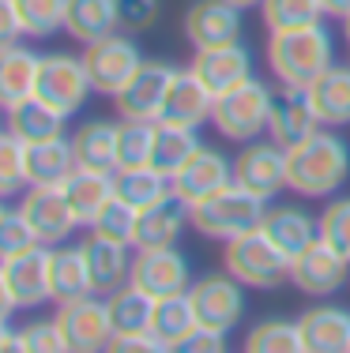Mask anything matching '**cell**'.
<instances>
[{"label": "cell", "instance_id": "7a4b0ae2", "mask_svg": "<svg viewBox=\"0 0 350 353\" xmlns=\"http://www.w3.org/2000/svg\"><path fill=\"white\" fill-rule=\"evenodd\" d=\"M268 64L279 75V83L309 87L316 75L336 64V46H331L328 27L309 23V27H294V30H271Z\"/></svg>", "mask_w": 350, "mask_h": 353}, {"label": "cell", "instance_id": "9a60e30c", "mask_svg": "<svg viewBox=\"0 0 350 353\" xmlns=\"http://www.w3.org/2000/svg\"><path fill=\"white\" fill-rule=\"evenodd\" d=\"M19 211L27 214L30 230H35V237L41 245H64V241L76 233L79 218L72 211V203L64 199L61 188H27V196H23Z\"/></svg>", "mask_w": 350, "mask_h": 353}, {"label": "cell", "instance_id": "4dcf8cb0", "mask_svg": "<svg viewBox=\"0 0 350 353\" xmlns=\"http://www.w3.org/2000/svg\"><path fill=\"white\" fill-rule=\"evenodd\" d=\"M121 27V12L117 0H68V15H64V34L90 46L98 38H110Z\"/></svg>", "mask_w": 350, "mask_h": 353}, {"label": "cell", "instance_id": "f35d334b", "mask_svg": "<svg viewBox=\"0 0 350 353\" xmlns=\"http://www.w3.org/2000/svg\"><path fill=\"white\" fill-rule=\"evenodd\" d=\"M136 225H139V211L121 196H113L102 211L90 218V233L106 237V241H117V245H136Z\"/></svg>", "mask_w": 350, "mask_h": 353}, {"label": "cell", "instance_id": "30bf717a", "mask_svg": "<svg viewBox=\"0 0 350 353\" xmlns=\"http://www.w3.org/2000/svg\"><path fill=\"white\" fill-rule=\"evenodd\" d=\"M177 68L166 61H144L139 72L124 83V90L113 98L121 121H162V105L170 94V83Z\"/></svg>", "mask_w": 350, "mask_h": 353}, {"label": "cell", "instance_id": "ffe728a7", "mask_svg": "<svg viewBox=\"0 0 350 353\" xmlns=\"http://www.w3.org/2000/svg\"><path fill=\"white\" fill-rule=\"evenodd\" d=\"M215 94L200 83V75L193 68H177L170 83V94L162 105V121L166 124H185V128H200L204 121H211Z\"/></svg>", "mask_w": 350, "mask_h": 353}, {"label": "cell", "instance_id": "2e32d148", "mask_svg": "<svg viewBox=\"0 0 350 353\" xmlns=\"http://www.w3.org/2000/svg\"><path fill=\"white\" fill-rule=\"evenodd\" d=\"M170 184H173V196H181L188 207H193V203H200V199L215 196L219 188L233 184V162L215 147H200L196 154L170 176Z\"/></svg>", "mask_w": 350, "mask_h": 353}, {"label": "cell", "instance_id": "c3c4849f", "mask_svg": "<svg viewBox=\"0 0 350 353\" xmlns=\"http://www.w3.org/2000/svg\"><path fill=\"white\" fill-rule=\"evenodd\" d=\"M181 350H185V353H222V350H226V334H215V331H204V327H200V331Z\"/></svg>", "mask_w": 350, "mask_h": 353}, {"label": "cell", "instance_id": "f6af8a7d", "mask_svg": "<svg viewBox=\"0 0 350 353\" xmlns=\"http://www.w3.org/2000/svg\"><path fill=\"white\" fill-rule=\"evenodd\" d=\"M19 334H23V353H64L68 350V339H64L57 319L30 323V327H23Z\"/></svg>", "mask_w": 350, "mask_h": 353}, {"label": "cell", "instance_id": "5bb4252c", "mask_svg": "<svg viewBox=\"0 0 350 353\" xmlns=\"http://www.w3.org/2000/svg\"><path fill=\"white\" fill-rule=\"evenodd\" d=\"M347 274H350V259L331 248L328 241L309 245L302 256H294V267H290V282L309 297H331L336 290L347 285Z\"/></svg>", "mask_w": 350, "mask_h": 353}, {"label": "cell", "instance_id": "ba28073f", "mask_svg": "<svg viewBox=\"0 0 350 353\" xmlns=\"http://www.w3.org/2000/svg\"><path fill=\"white\" fill-rule=\"evenodd\" d=\"M83 64H87V75H90L95 94L117 98L124 90V83L139 72L144 57H139V49H136V41H132V38L110 34V38L90 41V46L83 49Z\"/></svg>", "mask_w": 350, "mask_h": 353}, {"label": "cell", "instance_id": "d4e9b609", "mask_svg": "<svg viewBox=\"0 0 350 353\" xmlns=\"http://www.w3.org/2000/svg\"><path fill=\"white\" fill-rule=\"evenodd\" d=\"M264 233L294 259L309 245L320 241V218H313L309 211H302V207H294V203H282V207H271V211L264 214Z\"/></svg>", "mask_w": 350, "mask_h": 353}, {"label": "cell", "instance_id": "f546056e", "mask_svg": "<svg viewBox=\"0 0 350 353\" xmlns=\"http://www.w3.org/2000/svg\"><path fill=\"white\" fill-rule=\"evenodd\" d=\"M155 305L158 301L147 290H139L136 282H124L121 290H113L110 297H106L110 323H113V339H121V334H151Z\"/></svg>", "mask_w": 350, "mask_h": 353}, {"label": "cell", "instance_id": "f1b7e54d", "mask_svg": "<svg viewBox=\"0 0 350 353\" xmlns=\"http://www.w3.org/2000/svg\"><path fill=\"white\" fill-rule=\"evenodd\" d=\"M61 192H64V199L72 203V211H76L79 225H90V218H95V214L117 196V184H113V173L79 165V170L61 184Z\"/></svg>", "mask_w": 350, "mask_h": 353}, {"label": "cell", "instance_id": "681fc988", "mask_svg": "<svg viewBox=\"0 0 350 353\" xmlns=\"http://www.w3.org/2000/svg\"><path fill=\"white\" fill-rule=\"evenodd\" d=\"M0 350H4V353H19L23 350V334L19 331H12V327H0Z\"/></svg>", "mask_w": 350, "mask_h": 353}, {"label": "cell", "instance_id": "bcb514c9", "mask_svg": "<svg viewBox=\"0 0 350 353\" xmlns=\"http://www.w3.org/2000/svg\"><path fill=\"white\" fill-rule=\"evenodd\" d=\"M158 8H162V0H117L121 27L132 30V34H139V30L151 27V23L158 19Z\"/></svg>", "mask_w": 350, "mask_h": 353}, {"label": "cell", "instance_id": "8992f818", "mask_svg": "<svg viewBox=\"0 0 350 353\" xmlns=\"http://www.w3.org/2000/svg\"><path fill=\"white\" fill-rule=\"evenodd\" d=\"M0 301H4V323L15 308H38L46 301H53V290H49V245H35L0 263Z\"/></svg>", "mask_w": 350, "mask_h": 353}, {"label": "cell", "instance_id": "ee69618b", "mask_svg": "<svg viewBox=\"0 0 350 353\" xmlns=\"http://www.w3.org/2000/svg\"><path fill=\"white\" fill-rule=\"evenodd\" d=\"M320 241H328L336 252L350 259V196L331 199L320 214Z\"/></svg>", "mask_w": 350, "mask_h": 353}, {"label": "cell", "instance_id": "5b68a950", "mask_svg": "<svg viewBox=\"0 0 350 353\" xmlns=\"http://www.w3.org/2000/svg\"><path fill=\"white\" fill-rule=\"evenodd\" d=\"M222 259H226V271L241 285H256V290H271V285L286 282L290 267H294V259L264 233V225L226 241V256Z\"/></svg>", "mask_w": 350, "mask_h": 353}, {"label": "cell", "instance_id": "1f68e13d", "mask_svg": "<svg viewBox=\"0 0 350 353\" xmlns=\"http://www.w3.org/2000/svg\"><path fill=\"white\" fill-rule=\"evenodd\" d=\"M41 57L30 53L27 46H4L0 49V102L4 109L19 105L23 98L35 94Z\"/></svg>", "mask_w": 350, "mask_h": 353}, {"label": "cell", "instance_id": "6da1fadb", "mask_svg": "<svg viewBox=\"0 0 350 353\" xmlns=\"http://www.w3.org/2000/svg\"><path fill=\"white\" fill-rule=\"evenodd\" d=\"M290 192L298 196H331L350 176V147L331 128H316L309 139L286 150Z\"/></svg>", "mask_w": 350, "mask_h": 353}, {"label": "cell", "instance_id": "d590c367", "mask_svg": "<svg viewBox=\"0 0 350 353\" xmlns=\"http://www.w3.org/2000/svg\"><path fill=\"white\" fill-rule=\"evenodd\" d=\"M113 184H117V196L128 199L136 211H144V207L158 203V199H166L173 192L170 176L158 173L155 165H136V170H117L113 173Z\"/></svg>", "mask_w": 350, "mask_h": 353}, {"label": "cell", "instance_id": "7402d4cb", "mask_svg": "<svg viewBox=\"0 0 350 353\" xmlns=\"http://www.w3.org/2000/svg\"><path fill=\"white\" fill-rule=\"evenodd\" d=\"M132 245H117V241L95 237L83 241V252H87V271H90V293L98 297H110L113 290H121L124 282L132 279Z\"/></svg>", "mask_w": 350, "mask_h": 353}, {"label": "cell", "instance_id": "3957f363", "mask_svg": "<svg viewBox=\"0 0 350 353\" xmlns=\"http://www.w3.org/2000/svg\"><path fill=\"white\" fill-rule=\"evenodd\" d=\"M268 214V199L249 192L245 184H226L215 196L193 203V225L204 233L207 241H233L241 233H253L264 225Z\"/></svg>", "mask_w": 350, "mask_h": 353}, {"label": "cell", "instance_id": "277c9868", "mask_svg": "<svg viewBox=\"0 0 350 353\" xmlns=\"http://www.w3.org/2000/svg\"><path fill=\"white\" fill-rule=\"evenodd\" d=\"M271 98H275V90L268 87V83H260L256 75H249L245 83H237L233 90H226V94L215 98L211 124L219 128L222 139L253 143L256 136H264V132H268Z\"/></svg>", "mask_w": 350, "mask_h": 353}, {"label": "cell", "instance_id": "7c38bea8", "mask_svg": "<svg viewBox=\"0 0 350 353\" xmlns=\"http://www.w3.org/2000/svg\"><path fill=\"white\" fill-rule=\"evenodd\" d=\"M139 290H147L155 301L173 297V293H188L193 285V271H188V259L177 252V245L170 248H139L132 256V279Z\"/></svg>", "mask_w": 350, "mask_h": 353}, {"label": "cell", "instance_id": "74e56055", "mask_svg": "<svg viewBox=\"0 0 350 353\" xmlns=\"http://www.w3.org/2000/svg\"><path fill=\"white\" fill-rule=\"evenodd\" d=\"M155 136H158V121H121V139H117V170L151 165Z\"/></svg>", "mask_w": 350, "mask_h": 353}, {"label": "cell", "instance_id": "8fae6325", "mask_svg": "<svg viewBox=\"0 0 350 353\" xmlns=\"http://www.w3.org/2000/svg\"><path fill=\"white\" fill-rule=\"evenodd\" d=\"M57 323H61L72 353L110 350L113 342L110 308H106V297H98V293H87V297L68 301V305H57Z\"/></svg>", "mask_w": 350, "mask_h": 353}, {"label": "cell", "instance_id": "9c48e42d", "mask_svg": "<svg viewBox=\"0 0 350 353\" xmlns=\"http://www.w3.org/2000/svg\"><path fill=\"white\" fill-rule=\"evenodd\" d=\"M188 297H193L196 319L204 331L215 334H230L233 327L245 316V293H241V282L233 274H204L188 285Z\"/></svg>", "mask_w": 350, "mask_h": 353}, {"label": "cell", "instance_id": "52a82bcc", "mask_svg": "<svg viewBox=\"0 0 350 353\" xmlns=\"http://www.w3.org/2000/svg\"><path fill=\"white\" fill-rule=\"evenodd\" d=\"M90 90L95 87H90V75H87L83 57H72V53H46L41 57L35 94L46 105H53L61 117L79 113V105L87 102Z\"/></svg>", "mask_w": 350, "mask_h": 353}, {"label": "cell", "instance_id": "d6986e66", "mask_svg": "<svg viewBox=\"0 0 350 353\" xmlns=\"http://www.w3.org/2000/svg\"><path fill=\"white\" fill-rule=\"evenodd\" d=\"M188 68H193L200 75V83L219 98V94H226V90H233L237 83H245L249 75H253V57H249V49L241 46V41H230V46H215V49H196Z\"/></svg>", "mask_w": 350, "mask_h": 353}, {"label": "cell", "instance_id": "83f0119b", "mask_svg": "<svg viewBox=\"0 0 350 353\" xmlns=\"http://www.w3.org/2000/svg\"><path fill=\"white\" fill-rule=\"evenodd\" d=\"M117 139H121V121H83L72 136V147H76V162L87 165V170H106L117 173Z\"/></svg>", "mask_w": 350, "mask_h": 353}, {"label": "cell", "instance_id": "836d02e7", "mask_svg": "<svg viewBox=\"0 0 350 353\" xmlns=\"http://www.w3.org/2000/svg\"><path fill=\"white\" fill-rule=\"evenodd\" d=\"M64 121L53 105H46L38 94L23 98L19 105L8 109V132H15L23 143H41V139H57L64 136Z\"/></svg>", "mask_w": 350, "mask_h": 353}, {"label": "cell", "instance_id": "603a6c76", "mask_svg": "<svg viewBox=\"0 0 350 353\" xmlns=\"http://www.w3.org/2000/svg\"><path fill=\"white\" fill-rule=\"evenodd\" d=\"M76 170H79V162H76L72 139L57 136V139L27 143V181H30V188H61Z\"/></svg>", "mask_w": 350, "mask_h": 353}, {"label": "cell", "instance_id": "f5cc1de1", "mask_svg": "<svg viewBox=\"0 0 350 353\" xmlns=\"http://www.w3.org/2000/svg\"><path fill=\"white\" fill-rule=\"evenodd\" d=\"M343 34H347V41H350V15L343 19Z\"/></svg>", "mask_w": 350, "mask_h": 353}, {"label": "cell", "instance_id": "d6a6232c", "mask_svg": "<svg viewBox=\"0 0 350 353\" xmlns=\"http://www.w3.org/2000/svg\"><path fill=\"white\" fill-rule=\"evenodd\" d=\"M196 331H200V319H196V308H193L188 293H173V297H162L155 305L151 334L162 342V350H181Z\"/></svg>", "mask_w": 350, "mask_h": 353}, {"label": "cell", "instance_id": "e0dca14e", "mask_svg": "<svg viewBox=\"0 0 350 353\" xmlns=\"http://www.w3.org/2000/svg\"><path fill=\"white\" fill-rule=\"evenodd\" d=\"M316 128H320V121H316L309 87H290V83H282L271 98V121H268L271 139L290 150L294 143L309 139Z\"/></svg>", "mask_w": 350, "mask_h": 353}, {"label": "cell", "instance_id": "cb8c5ba5", "mask_svg": "<svg viewBox=\"0 0 350 353\" xmlns=\"http://www.w3.org/2000/svg\"><path fill=\"white\" fill-rule=\"evenodd\" d=\"M309 98L320 128H347L350 124V64H331L309 83Z\"/></svg>", "mask_w": 350, "mask_h": 353}, {"label": "cell", "instance_id": "4fadbf2b", "mask_svg": "<svg viewBox=\"0 0 350 353\" xmlns=\"http://www.w3.org/2000/svg\"><path fill=\"white\" fill-rule=\"evenodd\" d=\"M233 181L245 184L249 192H256V196L271 199L279 196L282 188H290V176H286V147H279V143H245L241 147V154L233 158Z\"/></svg>", "mask_w": 350, "mask_h": 353}, {"label": "cell", "instance_id": "e575fe53", "mask_svg": "<svg viewBox=\"0 0 350 353\" xmlns=\"http://www.w3.org/2000/svg\"><path fill=\"white\" fill-rule=\"evenodd\" d=\"M204 147L200 143V128H185V124H166L158 121V136H155V154H151V165L158 173L173 176L196 150Z\"/></svg>", "mask_w": 350, "mask_h": 353}, {"label": "cell", "instance_id": "ab89813d", "mask_svg": "<svg viewBox=\"0 0 350 353\" xmlns=\"http://www.w3.org/2000/svg\"><path fill=\"white\" fill-rule=\"evenodd\" d=\"M264 27L271 30H294V27H309V23H320L324 0H264L260 4Z\"/></svg>", "mask_w": 350, "mask_h": 353}, {"label": "cell", "instance_id": "ac0fdd59", "mask_svg": "<svg viewBox=\"0 0 350 353\" xmlns=\"http://www.w3.org/2000/svg\"><path fill=\"white\" fill-rule=\"evenodd\" d=\"M185 38L193 49L241 41V8L230 0H196L185 12Z\"/></svg>", "mask_w": 350, "mask_h": 353}, {"label": "cell", "instance_id": "484cf974", "mask_svg": "<svg viewBox=\"0 0 350 353\" xmlns=\"http://www.w3.org/2000/svg\"><path fill=\"white\" fill-rule=\"evenodd\" d=\"M305 353H350V312L331 305H313L302 312Z\"/></svg>", "mask_w": 350, "mask_h": 353}, {"label": "cell", "instance_id": "7bdbcfd3", "mask_svg": "<svg viewBox=\"0 0 350 353\" xmlns=\"http://www.w3.org/2000/svg\"><path fill=\"white\" fill-rule=\"evenodd\" d=\"M41 241L35 237V230H30L27 214L19 211V207H4L0 211V256H19V252L35 248Z\"/></svg>", "mask_w": 350, "mask_h": 353}, {"label": "cell", "instance_id": "7dc6e473", "mask_svg": "<svg viewBox=\"0 0 350 353\" xmlns=\"http://www.w3.org/2000/svg\"><path fill=\"white\" fill-rule=\"evenodd\" d=\"M19 38H27L19 12H15L12 0H0V49H4V46H19Z\"/></svg>", "mask_w": 350, "mask_h": 353}, {"label": "cell", "instance_id": "f907efd6", "mask_svg": "<svg viewBox=\"0 0 350 353\" xmlns=\"http://www.w3.org/2000/svg\"><path fill=\"white\" fill-rule=\"evenodd\" d=\"M324 12L336 15V19H347V15H350V0H324Z\"/></svg>", "mask_w": 350, "mask_h": 353}, {"label": "cell", "instance_id": "8d00e7d4", "mask_svg": "<svg viewBox=\"0 0 350 353\" xmlns=\"http://www.w3.org/2000/svg\"><path fill=\"white\" fill-rule=\"evenodd\" d=\"M249 353H305L302 323H286V319H264L245 334Z\"/></svg>", "mask_w": 350, "mask_h": 353}, {"label": "cell", "instance_id": "4316f807", "mask_svg": "<svg viewBox=\"0 0 350 353\" xmlns=\"http://www.w3.org/2000/svg\"><path fill=\"white\" fill-rule=\"evenodd\" d=\"M49 290L53 305H68L90 293V271L83 245H53L49 248Z\"/></svg>", "mask_w": 350, "mask_h": 353}, {"label": "cell", "instance_id": "b9f144b4", "mask_svg": "<svg viewBox=\"0 0 350 353\" xmlns=\"http://www.w3.org/2000/svg\"><path fill=\"white\" fill-rule=\"evenodd\" d=\"M19 188H30L27 143L15 136V132H4V139H0V196H15Z\"/></svg>", "mask_w": 350, "mask_h": 353}, {"label": "cell", "instance_id": "60d3db41", "mask_svg": "<svg viewBox=\"0 0 350 353\" xmlns=\"http://www.w3.org/2000/svg\"><path fill=\"white\" fill-rule=\"evenodd\" d=\"M12 4L23 19L27 38H53L57 30H64L68 0H12Z\"/></svg>", "mask_w": 350, "mask_h": 353}, {"label": "cell", "instance_id": "44dd1931", "mask_svg": "<svg viewBox=\"0 0 350 353\" xmlns=\"http://www.w3.org/2000/svg\"><path fill=\"white\" fill-rule=\"evenodd\" d=\"M185 222H193V207L170 192L166 199H158V203L139 211L136 248H170V245H177Z\"/></svg>", "mask_w": 350, "mask_h": 353}, {"label": "cell", "instance_id": "816d5d0a", "mask_svg": "<svg viewBox=\"0 0 350 353\" xmlns=\"http://www.w3.org/2000/svg\"><path fill=\"white\" fill-rule=\"evenodd\" d=\"M230 4H237V8H241V12H249V8H260V4H264V0H230Z\"/></svg>", "mask_w": 350, "mask_h": 353}]
</instances>
